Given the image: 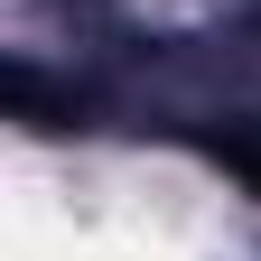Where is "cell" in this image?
Segmentation results:
<instances>
[{
  "label": "cell",
  "mask_w": 261,
  "mask_h": 261,
  "mask_svg": "<svg viewBox=\"0 0 261 261\" xmlns=\"http://www.w3.org/2000/svg\"><path fill=\"white\" fill-rule=\"evenodd\" d=\"M215 159H224V168H233L252 196H261V130H215V140H205Z\"/></svg>",
  "instance_id": "6da1fadb"
}]
</instances>
